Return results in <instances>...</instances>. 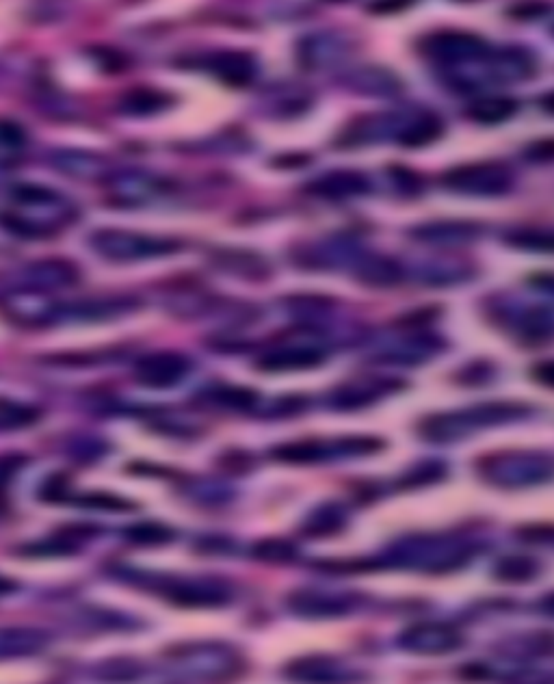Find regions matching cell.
<instances>
[{
    "label": "cell",
    "mask_w": 554,
    "mask_h": 684,
    "mask_svg": "<svg viewBox=\"0 0 554 684\" xmlns=\"http://www.w3.org/2000/svg\"><path fill=\"white\" fill-rule=\"evenodd\" d=\"M474 552H477V542L466 537L440 533L412 535L394 542L386 561L422 574H446L466 565L474 557Z\"/></svg>",
    "instance_id": "cell-1"
},
{
    "label": "cell",
    "mask_w": 554,
    "mask_h": 684,
    "mask_svg": "<svg viewBox=\"0 0 554 684\" xmlns=\"http://www.w3.org/2000/svg\"><path fill=\"white\" fill-rule=\"evenodd\" d=\"M529 412V407L516 401L481 403L466 407V410L440 412L422 418L418 433L429 442H457L477 431L513 423V420H520Z\"/></svg>",
    "instance_id": "cell-2"
},
{
    "label": "cell",
    "mask_w": 554,
    "mask_h": 684,
    "mask_svg": "<svg viewBox=\"0 0 554 684\" xmlns=\"http://www.w3.org/2000/svg\"><path fill=\"white\" fill-rule=\"evenodd\" d=\"M124 578L184 609H217L226 607L234 598L232 585L217 576L124 572Z\"/></svg>",
    "instance_id": "cell-3"
},
{
    "label": "cell",
    "mask_w": 554,
    "mask_h": 684,
    "mask_svg": "<svg viewBox=\"0 0 554 684\" xmlns=\"http://www.w3.org/2000/svg\"><path fill=\"white\" fill-rule=\"evenodd\" d=\"M174 672L193 680H228L243 669V656L228 643L193 641L180 643L167 652Z\"/></svg>",
    "instance_id": "cell-4"
},
{
    "label": "cell",
    "mask_w": 554,
    "mask_h": 684,
    "mask_svg": "<svg viewBox=\"0 0 554 684\" xmlns=\"http://www.w3.org/2000/svg\"><path fill=\"white\" fill-rule=\"evenodd\" d=\"M481 477L496 488L520 490L542 485L552 477V457L535 451H505L479 459Z\"/></svg>",
    "instance_id": "cell-5"
},
{
    "label": "cell",
    "mask_w": 554,
    "mask_h": 684,
    "mask_svg": "<svg viewBox=\"0 0 554 684\" xmlns=\"http://www.w3.org/2000/svg\"><path fill=\"white\" fill-rule=\"evenodd\" d=\"M89 245L96 252L111 262H139L150 258H161L176 254L182 247L176 239H165V236H150L128 230H98L91 234Z\"/></svg>",
    "instance_id": "cell-6"
},
{
    "label": "cell",
    "mask_w": 554,
    "mask_h": 684,
    "mask_svg": "<svg viewBox=\"0 0 554 684\" xmlns=\"http://www.w3.org/2000/svg\"><path fill=\"white\" fill-rule=\"evenodd\" d=\"M364 598L358 591L329 589V587H301L290 591L286 607L303 620H338L358 611Z\"/></svg>",
    "instance_id": "cell-7"
},
{
    "label": "cell",
    "mask_w": 554,
    "mask_h": 684,
    "mask_svg": "<svg viewBox=\"0 0 554 684\" xmlns=\"http://www.w3.org/2000/svg\"><path fill=\"white\" fill-rule=\"evenodd\" d=\"M63 306L35 288H13L0 297V312L22 327H44L63 321Z\"/></svg>",
    "instance_id": "cell-8"
},
{
    "label": "cell",
    "mask_w": 554,
    "mask_h": 684,
    "mask_svg": "<svg viewBox=\"0 0 554 684\" xmlns=\"http://www.w3.org/2000/svg\"><path fill=\"white\" fill-rule=\"evenodd\" d=\"M284 676L295 684H358L364 674L358 667L332 654H306L284 667Z\"/></svg>",
    "instance_id": "cell-9"
},
{
    "label": "cell",
    "mask_w": 554,
    "mask_h": 684,
    "mask_svg": "<svg viewBox=\"0 0 554 684\" xmlns=\"http://www.w3.org/2000/svg\"><path fill=\"white\" fill-rule=\"evenodd\" d=\"M420 52L435 63L464 65L487 57V42L466 31H438L422 39Z\"/></svg>",
    "instance_id": "cell-10"
},
{
    "label": "cell",
    "mask_w": 554,
    "mask_h": 684,
    "mask_svg": "<svg viewBox=\"0 0 554 684\" xmlns=\"http://www.w3.org/2000/svg\"><path fill=\"white\" fill-rule=\"evenodd\" d=\"M442 182L448 189L468 195H503L511 189L513 176L503 163H474L446 171Z\"/></svg>",
    "instance_id": "cell-11"
},
{
    "label": "cell",
    "mask_w": 554,
    "mask_h": 684,
    "mask_svg": "<svg viewBox=\"0 0 554 684\" xmlns=\"http://www.w3.org/2000/svg\"><path fill=\"white\" fill-rule=\"evenodd\" d=\"M464 635L444 622H420L407 626L399 635V648L418 656H442L461 648Z\"/></svg>",
    "instance_id": "cell-12"
},
{
    "label": "cell",
    "mask_w": 554,
    "mask_h": 684,
    "mask_svg": "<svg viewBox=\"0 0 554 684\" xmlns=\"http://www.w3.org/2000/svg\"><path fill=\"white\" fill-rule=\"evenodd\" d=\"M191 362L187 355L178 351H156L148 353L135 366V379L145 388L165 390L180 384L187 377Z\"/></svg>",
    "instance_id": "cell-13"
},
{
    "label": "cell",
    "mask_w": 554,
    "mask_h": 684,
    "mask_svg": "<svg viewBox=\"0 0 554 684\" xmlns=\"http://www.w3.org/2000/svg\"><path fill=\"white\" fill-rule=\"evenodd\" d=\"M325 353L312 345H282L260 355L256 366L265 373H290L308 371V368L321 366Z\"/></svg>",
    "instance_id": "cell-14"
},
{
    "label": "cell",
    "mask_w": 554,
    "mask_h": 684,
    "mask_svg": "<svg viewBox=\"0 0 554 684\" xmlns=\"http://www.w3.org/2000/svg\"><path fill=\"white\" fill-rule=\"evenodd\" d=\"M26 288H35V291H57V288H70L78 280H81V271L70 260L63 258H46L37 260L33 265L24 269Z\"/></svg>",
    "instance_id": "cell-15"
},
{
    "label": "cell",
    "mask_w": 554,
    "mask_h": 684,
    "mask_svg": "<svg viewBox=\"0 0 554 684\" xmlns=\"http://www.w3.org/2000/svg\"><path fill=\"white\" fill-rule=\"evenodd\" d=\"M401 384L399 381L379 379V377H364L353 379L349 384H342L332 392V405L338 410H358V407H366L375 403L384 394L397 390Z\"/></svg>",
    "instance_id": "cell-16"
},
{
    "label": "cell",
    "mask_w": 554,
    "mask_h": 684,
    "mask_svg": "<svg viewBox=\"0 0 554 684\" xmlns=\"http://www.w3.org/2000/svg\"><path fill=\"white\" fill-rule=\"evenodd\" d=\"M50 635L35 626H0V661L24 659L48 648Z\"/></svg>",
    "instance_id": "cell-17"
},
{
    "label": "cell",
    "mask_w": 554,
    "mask_h": 684,
    "mask_svg": "<svg viewBox=\"0 0 554 684\" xmlns=\"http://www.w3.org/2000/svg\"><path fill=\"white\" fill-rule=\"evenodd\" d=\"M481 230L483 228L479 226V223L446 219V221L422 223V226H416L412 230V234H414L416 241H422V243L455 247V245H466L474 239H479Z\"/></svg>",
    "instance_id": "cell-18"
},
{
    "label": "cell",
    "mask_w": 554,
    "mask_h": 684,
    "mask_svg": "<svg viewBox=\"0 0 554 684\" xmlns=\"http://www.w3.org/2000/svg\"><path fill=\"white\" fill-rule=\"evenodd\" d=\"M353 273L362 284L373 288H390L403 280V269L397 260L381 254L360 252L353 260Z\"/></svg>",
    "instance_id": "cell-19"
},
{
    "label": "cell",
    "mask_w": 554,
    "mask_h": 684,
    "mask_svg": "<svg viewBox=\"0 0 554 684\" xmlns=\"http://www.w3.org/2000/svg\"><path fill=\"white\" fill-rule=\"evenodd\" d=\"M208 70L223 83H228L232 87H243L252 83V78L256 74V61L249 52L226 50L217 52V55L208 59Z\"/></svg>",
    "instance_id": "cell-20"
},
{
    "label": "cell",
    "mask_w": 554,
    "mask_h": 684,
    "mask_svg": "<svg viewBox=\"0 0 554 684\" xmlns=\"http://www.w3.org/2000/svg\"><path fill=\"white\" fill-rule=\"evenodd\" d=\"M342 457L340 442H319V440H297L275 446L271 457L284 464H319L329 457Z\"/></svg>",
    "instance_id": "cell-21"
},
{
    "label": "cell",
    "mask_w": 554,
    "mask_h": 684,
    "mask_svg": "<svg viewBox=\"0 0 554 684\" xmlns=\"http://www.w3.org/2000/svg\"><path fill=\"white\" fill-rule=\"evenodd\" d=\"M490 72L498 83H511V81H524L531 78L537 72L535 59L529 52L522 48H507L500 50L498 55L490 59Z\"/></svg>",
    "instance_id": "cell-22"
},
{
    "label": "cell",
    "mask_w": 554,
    "mask_h": 684,
    "mask_svg": "<svg viewBox=\"0 0 554 684\" xmlns=\"http://www.w3.org/2000/svg\"><path fill=\"white\" fill-rule=\"evenodd\" d=\"M310 193L321 197H332V200H342V197L362 195L368 191V178L360 171H332L310 184Z\"/></svg>",
    "instance_id": "cell-23"
},
{
    "label": "cell",
    "mask_w": 554,
    "mask_h": 684,
    "mask_svg": "<svg viewBox=\"0 0 554 684\" xmlns=\"http://www.w3.org/2000/svg\"><path fill=\"white\" fill-rule=\"evenodd\" d=\"M171 96L165 94L161 89H152V87H137L133 91H128V94L122 96L120 104H117V109L124 115L130 117H148V115H156V113H163L171 107Z\"/></svg>",
    "instance_id": "cell-24"
},
{
    "label": "cell",
    "mask_w": 554,
    "mask_h": 684,
    "mask_svg": "<svg viewBox=\"0 0 554 684\" xmlns=\"http://www.w3.org/2000/svg\"><path fill=\"white\" fill-rule=\"evenodd\" d=\"M55 165L63 174L81 180H96L107 176V163H104L100 156L89 152H59L55 154Z\"/></svg>",
    "instance_id": "cell-25"
},
{
    "label": "cell",
    "mask_w": 554,
    "mask_h": 684,
    "mask_svg": "<svg viewBox=\"0 0 554 684\" xmlns=\"http://www.w3.org/2000/svg\"><path fill=\"white\" fill-rule=\"evenodd\" d=\"M215 262L223 271L245 280H265L271 273L267 260L254 252H230L228 249V252H219Z\"/></svg>",
    "instance_id": "cell-26"
},
{
    "label": "cell",
    "mask_w": 554,
    "mask_h": 684,
    "mask_svg": "<svg viewBox=\"0 0 554 684\" xmlns=\"http://www.w3.org/2000/svg\"><path fill=\"white\" fill-rule=\"evenodd\" d=\"M345 524L347 511L336 503H327L308 513V518L301 524V531L308 537H327L345 529Z\"/></svg>",
    "instance_id": "cell-27"
},
{
    "label": "cell",
    "mask_w": 554,
    "mask_h": 684,
    "mask_svg": "<svg viewBox=\"0 0 554 684\" xmlns=\"http://www.w3.org/2000/svg\"><path fill=\"white\" fill-rule=\"evenodd\" d=\"M442 130L444 126L440 122V117L433 113H425L416 117L414 122L405 124L399 130L397 141L405 148H422V146H429V143H433L435 139H440Z\"/></svg>",
    "instance_id": "cell-28"
},
{
    "label": "cell",
    "mask_w": 554,
    "mask_h": 684,
    "mask_svg": "<svg viewBox=\"0 0 554 684\" xmlns=\"http://www.w3.org/2000/svg\"><path fill=\"white\" fill-rule=\"evenodd\" d=\"M518 109H520L518 100H513L509 96H487V98L474 100L470 104L468 115L474 122H481V124H500L509 120L511 115H516Z\"/></svg>",
    "instance_id": "cell-29"
},
{
    "label": "cell",
    "mask_w": 554,
    "mask_h": 684,
    "mask_svg": "<svg viewBox=\"0 0 554 684\" xmlns=\"http://www.w3.org/2000/svg\"><path fill=\"white\" fill-rule=\"evenodd\" d=\"M539 572H542V565H539V561L533 557H524V555H509L494 565L496 581L511 583V585L531 583L539 576Z\"/></svg>",
    "instance_id": "cell-30"
},
{
    "label": "cell",
    "mask_w": 554,
    "mask_h": 684,
    "mask_svg": "<svg viewBox=\"0 0 554 684\" xmlns=\"http://www.w3.org/2000/svg\"><path fill=\"white\" fill-rule=\"evenodd\" d=\"M435 353H438V340L435 338H412L403 340L397 347L386 349L379 355V360L392 364H418L429 360Z\"/></svg>",
    "instance_id": "cell-31"
},
{
    "label": "cell",
    "mask_w": 554,
    "mask_h": 684,
    "mask_svg": "<svg viewBox=\"0 0 554 684\" xmlns=\"http://www.w3.org/2000/svg\"><path fill=\"white\" fill-rule=\"evenodd\" d=\"M518 334L522 340L539 345L552 336V310L546 308H531L526 310L518 321Z\"/></svg>",
    "instance_id": "cell-32"
},
{
    "label": "cell",
    "mask_w": 554,
    "mask_h": 684,
    "mask_svg": "<svg viewBox=\"0 0 554 684\" xmlns=\"http://www.w3.org/2000/svg\"><path fill=\"white\" fill-rule=\"evenodd\" d=\"M39 410L33 405H26L20 401L0 399V431H18L24 427H31L39 420Z\"/></svg>",
    "instance_id": "cell-33"
},
{
    "label": "cell",
    "mask_w": 554,
    "mask_h": 684,
    "mask_svg": "<svg viewBox=\"0 0 554 684\" xmlns=\"http://www.w3.org/2000/svg\"><path fill=\"white\" fill-rule=\"evenodd\" d=\"M297 555H299V548L284 537H265V539H260V542H256L252 548V557L262 563L284 565V563L295 561Z\"/></svg>",
    "instance_id": "cell-34"
},
{
    "label": "cell",
    "mask_w": 554,
    "mask_h": 684,
    "mask_svg": "<svg viewBox=\"0 0 554 684\" xmlns=\"http://www.w3.org/2000/svg\"><path fill=\"white\" fill-rule=\"evenodd\" d=\"M174 537H176V533L161 522H139V524L130 526V529H126L128 542L135 544V546H143V548L165 546Z\"/></svg>",
    "instance_id": "cell-35"
},
{
    "label": "cell",
    "mask_w": 554,
    "mask_h": 684,
    "mask_svg": "<svg viewBox=\"0 0 554 684\" xmlns=\"http://www.w3.org/2000/svg\"><path fill=\"white\" fill-rule=\"evenodd\" d=\"M206 399L228 410H252L258 403V394L249 388L239 386H219L213 390H206Z\"/></svg>",
    "instance_id": "cell-36"
},
{
    "label": "cell",
    "mask_w": 554,
    "mask_h": 684,
    "mask_svg": "<svg viewBox=\"0 0 554 684\" xmlns=\"http://www.w3.org/2000/svg\"><path fill=\"white\" fill-rule=\"evenodd\" d=\"M11 195L20 206H31V208L68 206V202H65L57 191H52L48 187H39V184H18V187L11 191Z\"/></svg>",
    "instance_id": "cell-37"
},
{
    "label": "cell",
    "mask_w": 554,
    "mask_h": 684,
    "mask_svg": "<svg viewBox=\"0 0 554 684\" xmlns=\"http://www.w3.org/2000/svg\"><path fill=\"white\" fill-rule=\"evenodd\" d=\"M94 672L104 682H133L143 676V663L133 659H109L102 661Z\"/></svg>",
    "instance_id": "cell-38"
},
{
    "label": "cell",
    "mask_w": 554,
    "mask_h": 684,
    "mask_svg": "<svg viewBox=\"0 0 554 684\" xmlns=\"http://www.w3.org/2000/svg\"><path fill=\"white\" fill-rule=\"evenodd\" d=\"M505 241L524 252L552 254V234L546 230H516L505 236Z\"/></svg>",
    "instance_id": "cell-39"
},
{
    "label": "cell",
    "mask_w": 554,
    "mask_h": 684,
    "mask_svg": "<svg viewBox=\"0 0 554 684\" xmlns=\"http://www.w3.org/2000/svg\"><path fill=\"white\" fill-rule=\"evenodd\" d=\"M444 475H446V468L440 462H425V464H418L414 470L407 472L401 481V485H405V488H420V485L435 483Z\"/></svg>",
    "instance_id": "cell-40"
},
{
    "label": "cell",
    "mask_w": 554,
    "mask_h": 684,
    "mask_svg": "<svg viewBox=\"0 0 554 684\" xmlns=\"http://www.w3.org/2000/svg\"><path fill=\"white\" fill-rule=\"evenodd\" d=\"M78 503L85 505V507H91V509H104V511H130V509H135V503L126 501V498L115 496V494H102V492L87 494L83 498H78Z\"/></svg>",
    "instance_id": "cell-41"
},
{
    "label": "cell",
    "mask_w": 554,
    "mask_h": 684,
    "mask_svg": "<svg viewBox=\"0 0 554 684\" xmlns=\"http://www.w3.org/2000/svg\"><path fill=\"white\" fill-rule=\"evenodd\" d=\"M0 143L9 148H20L24 143V130L11 122H0Z\"/></svg>",
    "instance_id": "cell-42"
},
{
    "label": "cell",
    "mask_w": 554,
    "mask_h": 684,
    "mask_svg": "<svg viewBox=\"0 0 554 684\" xmlns=\"http://www.w3.org/2000/svg\"><path fill=\"white\" fill-rule=\"evenodd\" d=\"M65 492H68V479H65V477H52L44 485L42 496L46 498V501H61V498L65 496Z\"/></svg>",
    "instance_id": "cell-43"
},
{
    "label": "cell",
    "mask_w": 554,
    "mask_h": 684,
    "mask_svg": "<svg viewBox=\"0 0 554 684\" xmlns=\"http://www.w3.org/2000/svg\"><path fill=\"white\" fill-rule=\"evenodd\" d=\"M546 11H548V7H546V5H537V3H522V5L511 7V16H513V18H520V20H533V18L544 16Z\"/></svg>",
    "instance_id": "cell-44"
},
{
    "label": "cell",
    "mask_w": 554,
    "mask_h": 684,
    "mask_svg": "<svg viewBox=\"0 0 554 684\" xmlns=\"http://www.w3.org/2000/svg\"><path fill=\"white\" fill-rule=\"evenodd\" d=\"M552 154H554V143H552L550 139L539 141L537 146H533V148L529 150L531 159H535V161H539V163H548V161L552 159Z\"/></svg>",
    "instance_id": "cell-45"
},
{
    "label": "cell",
    "mask_w": 554,
    "mask_h": 684,
    "mask_svg": "<svg viewBox=\"0 0 554 684\" xmlns=\"http://www.w3.org/2000/svg\"><path fill=\"white\" fill-rule=\"evenodd\" d=\"M509 684H552V676L546 672H529L516 676Z\"/></svg>",
    "instance_id": "cell-46"
},
{
    "label": "cell",
    "mask_w": 554,
    "mask_h": 684,
    "mask_svg": "<svg viewBox=\"0 0 554 684\" xmlns=\"http://www.w3.org/2000/svg\"><path fill=\"white\" fill-rule=\"evenodd\" d=\"M312 159L306 154H288V156H280V159H275V165L280 167H303L306 163H310Z\"/></svg>",
    "instance_id": "cell-47"
},
{
    "label": "cell",
    "mask_w": 554,
    "mask_h": 684,
    "mask_svg": "<svg viewBox=\"0 0 554 684\" xmlns=\"http://www.w3.org/2000/svg\"><path fill=\"white\" fill-rule=\"evenodd\" d=\"M552 373L554 371H552L550 362H542L539 366H535V377H537V381H542L546 388L552 386Z\"/></svg>",
    "instance_id": "cell-48"
},
{
    "label": "cell",
    "mask_w": 554,
    "mask_h": 684,
    "mask_svg": "<svg viewBox=\"0 0 554 684\" xmlns=\"http://www.w3.org/2000/svg\"><path fill=\"white\" fill-rule=\"evenodd\" d=\"M410 7V3H377V5H371V11L373 13H394V11H403Z\"/></svg>",
    "instance_id": "cell-49"
},
{
    "label": "cell",
    "mask_w": 554,
    "mask_h": 684,
    "mask_svg": "<svg viewBox=\"0 0 554 684\" xmlns=\"http://www.w3.org/2000/svg\"><path fill=\"white\" fill-rule=\"evenodd\" d=\"M13 589V583L9 581V578H5V576H0V596H3V594H9V591Z\"/></svg>",
    "instance_id": "cell-50"
}]
</instances>
